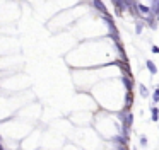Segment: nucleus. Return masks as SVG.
<instances>
[{"mask_svg":"<svg viewBox=\"0 0 159 150\" xmlns=\"http://www.w3.org/2000/svg\"><path fill=\"white\" fill-rule=\"evenodd\" d=\"M120 118H122V121H123V128L130 130V126H132V123H133V114L130 113V109H123L122 113H120Z\"/></svg>","mask_w":159,"mask_h":150,"instance_id":"1","label":"nucleus"},{"mask_svg":"<svg viewBox=\"0 0 159 150\" xmlns=\"http://www.w3.org/2000/svg\"><path fill=\"white\" fill-rule=\"evenodd\" d=\"M113 7L116 15H122L123 9H128V0H113Z\"/></svg>","mask_w":159,"mask_h":150,"instance_id":"2","label":"nucleus"},{"mask_svg":"<svg viewBox=\"0 0 159 150\" xmlns=\"http://www.w3.org/2000/svg\"><path fill=\"white\" fill-rule=\"evenodd\" d=\"M128 10L132 12L133 17H139L140 12H139V2H128Z\"/></svg>","mask_w":159,"mask_h":150,"instance_id":"3","label":"nucleus"},{"mask_svg":"<svg viewBox=\"0 0 159 150\" xmlns=\"http://www.w3.org/2000/svg\"><path fill=\"white\" fill-rule=\"evenodd\" d=\"M93 5H94V7H96L99 12H101V14H103V17H104V15H108V10H106V7H104L103 2H99V0H94Z\"/></svg>","mask_w":159,"mask_h":150,"instance_id":"4","label":"nucleus"},{"mask_svg":"<svg viewBox=\"0 0 159 150\" xmlns=\"http://www.w3.org/2000/svg\"><path fill=\"white\" fill-rule=\"evenodd\" d=\"M145 67H147V70L151 72V75H156V73H157V67H156V63L152 62V60H145Z\"/></svg>","mask_w":159,"mask_h":150,"instance_id":"5","label":"nucleus"},{"mask_svg":"<svg viewBox=\"0 0 159 150\" xmlns=\"http://www.w3.org/2000/svg\"><path fill=\"white\" fill-rule=\"evenodd\" d=\"M151 120L152 121H159V107H156V106L151 107Z\"/></svg>","mask_w":159,"mask_h":150,"instance_id":"6","label":"nucleus"},{"mask_svg":"<svg viewBox=\"0 0 159 150\" xmlns=\"http://www.w3.org/2000/svg\"><path fill=\"white\" fill-rule=\"evenodd\" d=\"M151 12H152V15H156V17L159 15V0H154V2H152Z\"/></svg>","mask_w":159,"mask_h":150,"instance_id":"7","label":"nucleus"},{"mask_svg":"<svg viewBox=\"0 0 159 150\" xmlns=\"http://www.w3.org/2000/svg\"><path fill=\"white\" fill-rule=\"evenodd\" d=\"M144 26H145L144 19H142V21H139L137 26H135V34H142V31H144Z\"/></svg>","mask_w":159,"mask_h":150,"instance_id":"8","label":"nucleus"},{"mask_svg":"<svg viewBox=\"0 0 159 150\" xmlns=\"http://www.w3.org/2000/svg\"><path fill=\"white\" fill-rule=\"evenodd\" d=\"M139 92H140V95H142V97H149V91H147V87H145V85L144 84H140V85H139Z\"/></svg>","mask_w":159,"mask_h":150,"instance_id":"9","label":"nucleus"},{"mask_svg":"<svg viewBox=\"0 0 159 150\" xmlns=\"http://www.w3.org/2000/svg\"><path fill=\"white\" fill-rule=\"evenodd\" d=\"M130 104H133V97L130 95V92L127 94V103H125V109H128L130 107Z\"/></svg>","mask_w":159,"mask_h":150,"instance_id":"10","label":"nucleus"},{"mask_svg":"<svg viewBox=\"0 0 159 150\" xmlns=\"http://www.w3.org/2000/svg\"><path fill=\"white\" fill-rule=\"evenodd\" d=\"M152 103H159V87L157 89H156V91H154V94H152Z\"/></svg>","mask_w":159,"mask_h":150,"instance_id":"11","label":"nucleus"},{"mask_svg":"<svg viewBox=\"0 0 159 150\" xmlns=\"http://www.w3.org/2000/svg\"><path fill=\"white\" fill-rule=\"evenodd\" d=\"M125 87H127V91H130V89L133 87V80H130L128 77L125 79Z\"/></svg>","mask_w":159,"mask_h":150,"instance_id":"12","label":"nucleus"},{"mask_svg":"<svg viewBox=\"0 0 159 150\" xmlns=\"http://www.w3.org/2000/svg\"><path fill=\"white\" fill-rule=\"evenodd\" d=\"M139 143H140V147H147V138H145V136L142 135L140 138H139Z\"/></svg>","mask_w":159,"mask_h":150,"instance_id":"13","label":"nucleus"},{"mask_svg":"<svg viewBox=\"0 0 159 150\" xmlns=\"http://www.w3.org/2000/svg\"><path fill=\"white\" fill-rule=\"evenodd\" d=\"M152 53H159V46H152Z\"/></svg>","mask_w":159,"mask_h":150,"instance_id":"14","label":"nucleus"},{"mask_svg":"<svg viewBox=\"0 0 159 150\" xmlns=\"http://www.w3.org/2000/svg\"><path fill=\"white\" fill-rule=\"evenodd\" d=\"M0 150H5V148H4V145H2V143H0Z\"/></svg>","mask_w":159,"mask_h":150,"instance_id":"15","label":"nucleus"},{"mask_svg":"<svg viewBox=\"0 0 159 150\" xmlns=\"http://www.w3.org/2000/svg\"><path fill=\"white\" fill-rule=\"evenodd\" d=\"M156 19H157V22H159V15H157V17H156Z\"/></svg>","mask_w":159,"mask_h":150,"instance_id":"16","label":"nucleus"}]
</instances>
